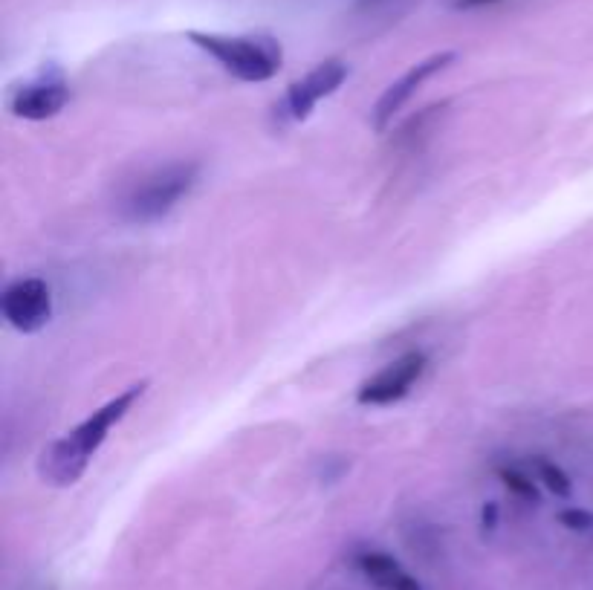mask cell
<instances>
[{
	"mask_svg": "<svg viewBox=\"0 0 593 590\" xmlns=\"http://www.w3.org/2000/svg\"><path fill=\"white\" fill-rule=\"evenodd\" d=\"M379 590H423L420 585V579L417 576H411L408 570H400L397 576H391V579H385Z\"/></svg>",
	"mask_w": 593,
	"mask_h": 590,
	"instance_id": "cell-13",
	"label": "cell"
},
{
	"mask_svg": "<svg viewBox=\"0 0 593 590\" xmlns=\"http://www.w3.org/2000/svg\"><path fill=\"white\" fill-rule=\"evenodd\" d=\"M0 313L15 333H24V336L41 333L53 319L50 284L38 275L15 278L12 284H6V290L0 295Z\"/></svg>",
	"mask_w": 593,
	"mask_h": 590,
	"instance_id": "cell-5",
	"label": "cell"
},
{
	"mask_svg": "<svg viewBox=\"0 0 593 590\" xmlns=\"http://www.w3.org/2000/svg\"><path fill=\"white\" fill-rule=\"evenodd\" d=\"M70 102V81L64 70L58 67H44L38 76H32L24 84L12 87L6 105L15 119L24 122H47L55 119Z\"/></svg>",
	"mask_w": 593,
	"mask_h": 590,
	"instance_id": "cell-4",
	"label": "cell"
},
{
	"mask_svg": "<svg viewBox=\"0 0 593 590\" xmlns=\"http://www.w3.org/2000/svg\"><path fill=\"white\" fill-rule=\"evenodd\" d=\"M536 478H539L541 486H544L547 492H553L556 498H570V495H573V481H570V475H567L559 463H553V460H547V457H536Z\"/></svg>",
	"mask_w": 593,
	"mask_h": 590,
	"instance_id": "cell-11",
	"label": "cell"
},
{
	"mask_svg": "<svg viewBox=\"0 0 593 590\" xmlns=\"http://www.w3.org/2000/svg\"><path fill=\"white\" fill-rule=\"evenodd\" d=\"M556 521L570 530V533H588L593 530V512L582 510V507H567V510L556 512Z\"/></svg>",
	"mask_w": 593,
	"mask_h": 590,
	"instance_id": "cell-12",
	"label": "cell"
},
{
	"mask_svg": "<svg viewBox=\"0 0 593 590\" xmlns=\"http://www.w3.org/2000/svg\"><path fill=\"white\" fill-rule=\"evenodd\" d=\"M498 481L504 483V489L518 498V501H524V504H541V492H539V483L533 481L530 475H524L521 469H515V466H498Z\"/></svg>",
	"mask_w": 593,
	"mask_h": 590,
	"instance_id": "cell-10",
	"label": "cell"
},
{
	"mask_svg": "<svg viewBox=\"0 0 593 590\" xmlns=\"http://www.w3.org/2000/svg\"><path fill=\"white\" fill-rule=\"evenodd\" d=\"M426 368H429V356L423 350H408L359 385L356 403L365 408H385V405L400 403L423 379Z\"/></svg>",
	"mask_w": 593,
	"mask_h": 590,
	"instance_id": "cell-6",
	"label": "cell"
},
{
	"mask_svg": "<svg viewBox=\"0 0 593 590\" xmlns=\"http://www.w3.org/2000/svg\"><path fill=\"white\" fill-rule=\"evenodd\" d=\"M203 177V162L171 160L139 177L119 200V217L134 226H151L171 215Z\"/></svg>",
	"mask_w": 593,
	"mask_h": 590,
	"instance_id": "cell-2",
	"label": "cell"
},
{
	"mask_svg": "<svg viewBox=\"0 0 593 590\" xmlns=\"http://www.w3.org/2000/svg\"><path fill=\"white\" fill-rule=\"evenodd\" d=\"M148 385H151L148 379H139L134 385H128L122 394H116L102 408H96L87 420H81L76 429L67 431L61 440L50 443L38 457L41 481L50 483L55 489H67V486L79 483L93 455L105 446L113 426H119L134 411V405L145 397Z\"/></svg>",
	"mask_w": 593,
	"mask_h": 590,
	"instance_id": "cell-1",
	"label": "cell"
},
{
	"mask_svg": "<svg viewBox=\"0 0 593 590\" xmlns=\"http://www.w3.org/2000/svg\"><path fill=\"white\" fill-rule=\"evenodd\" d=\"M498 521H501V507L495 501H486L484 507H481V533L492 536L498 530Z\"/></svg>",
	"mask_w": 593,
	"mask_h": 590,
	"instance_id": "cell-14",
	"label": "cell"
},
{
	"mask_svg": "<svg viewBox=\"0 0 593 590\" xmlns=\"http://www.w3.org/2000/svg\"><path fill=\"white\" fill-rule=\"evenodd\" d=\"M351 76V67L348 61L342 58H327L322 64H316L304 79L293 81L284 93V102H281V110L287 119L293 122H304L310 119V113L316 110V105L333 96L345 81Z\"/></svg>",
	"mask_w": 593,
	"mask_h": 590,
	"instance_id": "cell-8",
	"label": "cell"
},
{
	"mask_svg": "<svg viewBox=\"0 0 593 590\" xmlns=\"http://www.w3.org/2000/svg\"><path fill=\"white\" fill-rule=\"evenodd\" d=\"M356 567H359L362 576H368L377 588L385 579H391V576H397L400 570H405L403 564L397 562L391 553H382V550H362V553L356 556Z\"/></svg>",
	"mask_w": 593,
	"mask_h": 590,
	"instance_id": "cell-9",
	"label": "cell"
},
{
	"mask_svg": "<svg viewBox=\"0 0 593 590\" xmlns=\"http://www.w3.org/2000/svg\"><path fill=\"white\" fill-rule=\"evenodd\" d=\"M458 61V53L455 50H443V53H434L423 61H417L414 67H408L403 76L397 81H391L385 87V93L377 99L374 105V113H371V122H374V131L385 134L388 125L394 122V116L414 99V93L426 84L429 79H434L437 73H443L446 67H452Z\"/></svg>",
	"mask_w": 593,
	"mask_h": 590,
	"instance_id": "cell-7",
	"label": "cell"
},
{
	"mask_svg": "<svg viewBox=\"0 0 593 590\" xmlns=\"http://www.w3.org/2000/svg\"><path fill=\"white\" fill-rule=\"evenodd\" d=\"M191 44L246 84H264L278 76L284 64V50L272 35H220V32H197L191 29Z\"/></svg>",
	"mask_w": 593,
	"mask_h": 590,
	"instance_id": "cell-3",
	"label": "cell"
},
{
	"mask_svg": "<svg viewBox=\"0 0 593 590\" xmlns=\"http://www.w3.org/2000/svg\"><path fill=\"white\" fill-rule=\"evenodd\" d=\"M504 0H452V9H481V6H495Z\"/></svg>",
	"mask_w": 593,
	"mask_h": 590,
	"instance_id": "cell-15",
	"label": "cell"
},
{
	"mask_svg": "<svg viewBox=\"0 0 593 590\" xmlns=\"http://www.w3.org/2000/svg\"><path fill=\"white\" fill-rule=\"evenodd\" d=\"M379 3H385V0H359V9H374Z\"/></svg>",
	"mask_w": 593,
	"mask_h": 590,
	"instance_id": "cell-16",
	"label": "cell"
}]
</instances>
